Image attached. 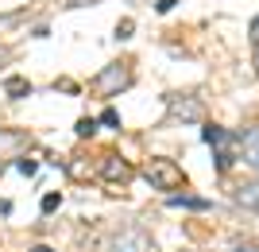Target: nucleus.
<instances>
[{
	"mask_svg": "<svg viewBox=\"0 0 259 252\" xmlns=\"http://www.w3.org/2000/svg\"><path fill=\"white\" fill-rule=\"evenodd\" d=\"M143 175H147V183H151L155 190H186V175H182V167L174 163V159L155 155L151 163L143 167Z\"/></svg>",
	"mask_w": 259,
	"mask_h": 252,
	"instance_id": "1",
	"label": "nucleus"
},
{
	"mask_svg": "<svg viewBox=\"0 0 259 252\" xmlns=\"http://www.w3.org/2000/svg\"><path fill=\"white\" fill-rule=\"evenodd\" d=\"M132 82H136V78H132V66L128 62H112V66H105L89 86H93V93H101V97H116V93H124Z\"/></svg>",
	"mask_w": 259,
	"mask_h": 252,
	"instance_id": "2",
	"label": "nucleus"
},
{
	"mask_svg": "<svg viewBox=\"0 0 259 252\" xmlns=\"http://www.w3.org/2000/svg\"><path fill=\"white\" fill-rule=\"evenodd\" d=\"M166 117L182 124H201L205 121V105L194 93H166Z\"/></svg>",
	"mask_w": 259,
	"mask_h": 252,
	"instance_id": "3",
	"label": "nucleus"
},
{
	"mask_svg": "<svg viewBox=\"0 0 259 252\" xmlns=\"http://www.w3.org/2000/svg\"><path fill=\"white\" fill-rule=\"evenodd\" d=\"M201 140L209 143V148H217V171H228L232 167V148H240V136H232V132L217 128V124H209V128H201Z\"/></svg>",
	"mask_w": 259,
	"mask_h": 252,
	"instance_id": "4",
	"label": "nucleus"
},
{
	"mask_svg": "<svg viewBox=\"0 0 259 252\" xmlns=\"http://www.w3.org/2000/svg\"><path fill=\"white\" fill-rule=\"evenodd\" d=\"M108 248L112 252H155V241L147 237V229H140V225H124V229L112 233Z\"/></svg>",
	"mask_w": 259,
	"mask_h": 252,
	"instance_id": "5",
	"label": "nucleus"
},
{
	"mask_svg": "<svg viewBox=\"0 0 259 252\" xmlns=\"http://www.w3.org/2000/svg\"><path fill=\"white\" fill-rule=\"evenodd\" d=\"M101 178L112 183V187H128V183H132V163L124 159V155L108 152L105 159H101Z\"/></svg>",
	"mask_w": 259,
	"mask_h": 252,
	"instance_id": "6",
	"label": "nucleus"
},
{
	"mask_svg": "<svg viewBox=\"0 0 259 252\" xmlns=\"http://www.w3.org/2000/svg\"><path fill=\"white\" fill-rule=\"evenodd\" d=\"M31 148V136L23 128H0V159H20Z\"/></svg>",
	"mask_w": 259,
	"mask_h": 252,
	"instance_id": "7",
	"label": "nucleus"
},
{
	"mask_svg": "<svg viewBox=\"0 0 259 252\" xmlns=\"http://www.w3.org/2000/svg\"><path fill=\"white\" fill-rule=\"evenodd\" d=\"M240 155H244V163L251 171H259V128H248L240 136Z\"/></svg>",
	"mask_w": 259,
	"mask_h": 252,
	"instance_id": "8",
	"label": "nucleus"
},
{
	"mask_svg": "<svg viewBox=\"0 0 259 252\" xmlns=\"http://www.w3.org/2000/svg\"><path fill=\"white\" fill-rule=\"evenodd\" d=\"M236 206L251 209V213H259V183H244V187H236Z\"/></svg>",
	"mask_w": 259,
	"mask_h": 252,
	"instance_id": "9",
	"label": "nucleus"
},
{
	"mask_svg": "<svg viewBox=\"0 0 259 252\" xmlns=\"http://www.w3.org/2000/svg\"><path fill=\"white\" fill-rule=\"evenodd\" d=\"M4 93H8L12 101H23V97H31V82L20 78V74H12V78H4Z\"/></svg>",
	"mask_w": 259,
	"mask_h": 252,
	"instance_id": "10",
	"label": "nucleus"
},
{
	"mask_svg": "<svg viewBox=\"0 0 259 252\" xmlns=\"http://www.w3.org/2000/svg\"><path fill=\"white\" fill-rule=\"evenodd\" d=\"M170 206L174 209H209L213 202H209V198H197V194H170Z\"/></svg>",
	"mask_w": 259,
	"mask_h": 252,
	"instance_id": "11",
	"label": "nucleus"
},
{
	"mask_svg": "<svg viewBox=\"0 0 259 252\" xmlns=\"http://www.w3.org/2000/svg\"><path fill=\"white\" fill-rule=\"evenodd\" d=\"M74 132L81 136V140H85V136H93V132H97V121H93V117H81V121L74 124Z\"/></svg>",
	"mask_w": 259,
	"mask_h": 252,
	"instance_id": "12",
	"label": "nucleus"
},
{
	"mask_svg": "<svg viewBox=\"0 0 259 252\" xmlns=\"http://www.w3.org/2000/svg\"><path fill=\"white\" fill-rule=\"evenodd\" d=\"M27 12H0V31H8V27H16V23L23 20Z\"/></svg>",
	"mask_w": 259,
	"mask_h": 252,
	"instance_id": "13",
	"label": "nucleus"
},
{
	"mask_svg": "<svg viewBox=\"0 0 259 252\" xmlns=\"http://www.w3.org/2000/svg\"><path fill=\"white\" fill-rule=\"evenodd\" d=\"M62 206V194L58 190H51V194H43V213H54V209Z\"/></svg>",
	"mask_w": 259,
	"mask_h": 252,
	"instance_id": "14",
	"label": "nucleus"
},
{
	"mask_svg": "<svg viewBox=\"0 0 259 252\" xmlns=\"http://www.w3.org/2000/svg\"><path fill=\"white\" fill-rule=\"evenodd\" d=\"M16 171H20V175H27V178H31L35 171H39V163H35V159H23V155H20V159H16Z\"/></svg>",
	"mask_w": 259,
	"mask_h": 252,
	"instance_id": "15",
	"label": "nucleus"
},
{
	"mask_svg": "<svg viewBox=\"0 0 259 252\" xmlns=\"http://www.w3.org/2000/svg\"><path fill=\"white\" fill-rule=\"evenodd\" d=\"M97 124H105V128H120V113H116V109H105Z\"/></svg>",
	"mask_w": 259,
	"mask_h": 252,
	"instance_id": "16",
	"label": "nucleus"
},
{
	"mask_svg": "<svg viewBox=\"0 0 259 252\" xmlns=\"http://www.w3.org/2000/svg\"><path fill=\"white\" fill-rule=\"evenodd\" d=\"M132 31H136V23H132V20H120L116 23V39H132Z\"/></svg>",
	"mask_w": 259,
	"mask_h": 252,
	"instance_id": "17",
	"label": "nucleus"
},
{
	"mask_svg": "<svg viewBox=\"0 0 259 252\" xmlns=\"http://www.w3.org/2000/svg\"><path fill=\"white\" fill-rule=\"evenodd\" d=\"M70 175L74 178H89V167L85 163H70Z\"/></svg>",
	"mask_w": 259,
	"mask_h": 252,
	"instance_id": "18",
	"label": "nucleus"
},
{
	"mask_svg": "<svg viewBox=\"0 0 259 252\" xmlns=\"http://www.w3.org/2000/svg\"><path fill=\"white\" fill-rule=\"evenodd\" d=\"M54 89H66V93H77V86H74V82H66V78H62V82H54Z\"/></svg>",
	"mask_w": 259,
	"mask_h": 252,
	"instance_id": "19",
	"label": "nucleus"
},
{
	"mask_svg": "<svg viewBox=\"0 0 259 252\" xmlns=\"http://www.w3.org/2000/svg\"><path fill=\"white\" fill-rule=\"evenodd\" d=\"M89 4H97V0H66V8H89Z\"/></svg>",
	"mask_w": 259,
	"mask_h": 252,
	"instance_id": "20",
	"label": "nucleus"
},
{
	"mask_svg": "<svg viewBox=\"0 0 259 252\" xmlns=\"http://www.w3.org/2000/svg\"><path fill=\"white\" fill-rule=\"evenodd\" d=\"M174 4H178V0H155V8H159V12H170Z\"/></svg>",
	"mask_w": 259,
	"mask_h": 252,
	"instance_id": "21",
	"label": "nucleus"
},
{
	"mask_svg": "<svg viewBox=\"0 0 259 252\" xmlns=\"http://www.w3.org/2000/svg\"><path fill=\"white\" fill-rule=\"evenodd\" d=\"M12 62V47H0V66H8Z\"/></svg>",
	"mask_w": 259,
	"mask_h": 252,
	"instance_id": "22",
	"label": "nucleus"
},
{
	"mask_svg": "<svg viewBox=\"0 0 259 252\" xmlns=\"http://www.w3.org/2000/svg\"><path fill=\"white\" fill-rule=\"evenodd\" d=\"M251 43H259V16L251 20Z\"/></svg>",
	"mask_w": 259,
	"mask_h": 252,
	"instance_id": "23",
	"label": "nucleus"
},
{
	"mask_svg": "<svg viewBox=\"0 0 259 252\" xmlns=\"http://www.w3.org/2000/svg\"><path fill=\"white\" fill-rule=\"evenodd\" d=\"M232 252H259V244H236Z\"/></svg>",
	"mask_w": 259,
	"mask_h": 252,
	"instance_id": "24",
	"label": "nucleus"
},
{
	"mask_svg": "<svg viewBox=\"0 0 259 252\" xmlns=\"http://www.w3.org/2000/svg\"><path fill=\"white\" fill-rule=\"evenodd\" d=\"M31 252H54V248H47V244H35V248Z\"/></svg>",
	"mask_w": 259,
	"mask_h": 252,
	"instance_id": "25",
	"label": "nucleus"
},
{
	"mask_svg": "<svg viewBox=\"0 0 259 252\" xmlns=\"http://www.w3.org/2000/svg\"><path fill=\"white\" fill-rule=\"evenodd\" d=\"M255 70H259V43H255Z\"/></svg>",
	"mask_w": 259,
	"mask_h": 252,
	"instance_id": "26",
	"label": "nucleus"
}]
</instances>
